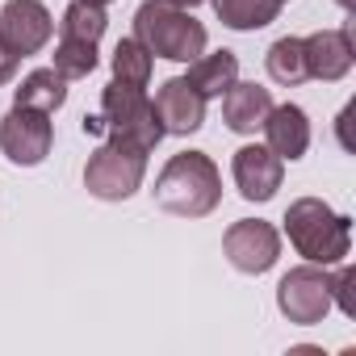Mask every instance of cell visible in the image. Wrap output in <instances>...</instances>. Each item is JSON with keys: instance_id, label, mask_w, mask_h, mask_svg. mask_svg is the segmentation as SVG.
Listing matches in <instances>:
<instances>
[{"instance_id": "19", "label": "cell", "mask_w": 356, "mask_h": 356, "mask_svg": "<svg viewBox=\"0 0 356 356\" xmlns=\"http://www.w3.org/2000/svg\"><path fill=\"white\" fill-rule=\"evenodd\" d=\"M105 30H109L105 9L84 5V0H72V5L63 9V17H59V38H76V42H92L97 47L105 38Z\"/></svg>"}, {"instance_id": "18", "label": "cell", "mask_w": 356, "mask_h": 356, "mask_svg": "<svg viewBox=\"0 0 356 356\" xmlns=\"http://www.w3.org/2000/svg\"><path fill=\"white\" fill-rule=\"evenodd\" d=\"M264 67H268V76H273L277 84H285V88L310 80V76H306V51H302V38H293V34H289V38H277V42L268 47Z\"/></svg>"}, {"instance_id": "24", "label": "cell", "mask_w": 356, "mask_h": 356, "mask_svg": "<svg viewBox=\"0 0 356 356\" xmlns=\"http://www.w3.org/2000/svg\"><path fill=\"white\" fill-rule=\"evenodd\" d=\"M172 5H181V9H197V5H206V0H172Z\"/></svg>"}, {"instance_id": "21", "label": "cell", "mask_w": 356, "mask_h": 356, "mask_svg": "<svg viewBox=\"0 0 356 356\" xmlns=\"http://www.w3.org/2000/svg\"><path fill=\"white\" fill-rule=\"evenodd\" d=\"M55 72L63 80H84L97 72V47L92 42H76V38H59L55 47Z\"/></svg>"}, {"instance_id": "10", "label": "cell", "mask_w": 356, "mask_h": 356, "mask_svg": "<svg viewBox=\"0 0 356 356\" xmlns=\"http://www.w3.org/2000/svg\"><path fill=\"white\" fill-rule=\"evenodd\" d=\"M155 113L163 134H197L206 126V97L185 80V76H172L155 88Z\"/></svg>"}, {"instance_id": "3", "label": "cell", "mask_w": 356, "mask_h": 356, "mask_svg": "<svg viewBox=\"0 0 356 356\" xmlns=\"http://www.w3.org/2000/svg\"><path fill=\"white\" fill-rule=\"evenodd\" d=\"M134 38L155 59H172V63H193L197 55H206L210 42L206 26L172 0H143L134 13Z\"/></svg>"}, {"instance_id": "5", "label": "cell", "mask_w": 356, "mask_h": 356, "mask_svg": "<svg viewBox=\"0 0 356 356\" xmlns=\"http://www.w3.org/2000/svg\"><path fill=\"white\" fill-rule=\"evenodd\" d=\"M101 126H105V138H126V143H138L143 151H155L163 138L151 97L143 88L118 84V80H109L101 92Z\"/></svg>"}, {"instance_id": "9", "label": "cell", "mask_w": 356, "mask_h": 356, "mask_svg": "<svg viewBox=\"0 0 356 356\" xmlns=\"http://www.w3.org/2000/svg\"><path fill=\"white\" fill-rule=\"evenodd\" d=\"M55 34V22L47 13L42 0H9L0 9V42H5L13 55H38Z\"/></svg>"}, {"instance_id": "8", "label": "cell", "mask_w": 356, "mask_h": 356, "mask_svg": "<svg viewBox=\"0 0 356 356\" xmlns=\"http://www.w3.org/2000/svg\"><path fill=\"white\" fill-rule=\"evenodd\" d=\"M222 252H227L231 268H239V273H248V277H260V273H268V268L277 264V256H281V235H277V227L264 222V218H239V222L227 227Z\"/></svg>"}, {"instance_id": "11", "label": "cell", "mask_w": 356, "mask_h": 356, "mask_svg": "<svg viewBox=\"0 0 356 356\" xmlns=\"http://www.w3.org/2000/svg\"><path fill=\"white\" fill-rule=\"evenodd\" d=\"M231 172H235V185H239V193L248 202H273L277 189H281V181H285V159L273 155L260 143H248V147L235 151Z\"/></svg>"}, {"instance_id": "25", "label": "cell", "mask_w": 356, "mask_h": 356, "mask_svg": "<svg viewBox=\"0 0 356 356\" xmlns=\"http://www.w3.org/2000/svg\"><path fill=\"white\" fill-rule=\"evenodd\" d=\"M84 5H97V9H105V5H113V0H84Z\"/></svg>"}, {"instance_id": "22", "label": "cell", "mask_w": 356, "mask_h": 356, "mask_svg": "<svg viewBox=\"0 0 356 356\" xmlns=\"http://www.w3.org/2000/svg\"><path fill=\"white\" fill-rule=\"evenodd\" d=\"M335 268H339V273H331V302L352 318V314H356V302H352V281H356V273H352L343 260H339Z\"/></svg>"}, {"instance_id": "26", "label": "cell", "mask_w": 356, "mask_h": 356, "mask_svg": "<svg viewBox=\"0 0 356 356\" xmlns=\"http://www.w3.org/2000/svg\"><path fill=\"white\" fill-rule=\"evenodd\" d=\"M335 5H339V9H352V5H356V0H335Z\"/></svg>"}, {"instance_id": "15", "label": "cell", "mask_w": 356, "mask_h": 356, "mask_svg": "<svg viewBox=\"0 0 356 356\" xmlns=\"http://www.w3.org/2000/svg\"><path fill=\"white\" fill-rule=\"evenodd\" d=\"M206 101L210 97H222L235 80H239V59H235V51H214V55H197L193 63H189V76H185Z\"/></svg>"}, {"instance_id": "20", "label": "cell", "mask_w": 356, "mask_h": 356, "mask_svg": "<svg viewBox=\"0 0 356 356\" xmlns=\"http://www.w3.org/2000/svg\"><path fill=\"white\" fill-rule=\"evenodd\" d=\"M151 67H155V55H151L138 38H122V42L113 47V80H118V84L147 88Z\"/></svg>"}, {"instance_id": "7", "label": "cell", "mask_w": 356, "mask_h": 356, "mask_svg": "<svg viewBox=\"0 0 356 356\" xmlns=\"http://www.w3.org/2000/svg\"><path fill=\"white\" fill-rule=\"evenodd\" d=\"M51 147H55L51 113L13 105L5 118H0V151H5L17 168H38L51 155Z\"/></svg>"}, {"instance_id": "6", "label": "cell", "mask_w": 356, "mask_h": 356, "mask_svg": "<svg viewBox=\"0 0 356 356\" xmlns=\"http://www.w3.org/2000/svg\"><path fill=\"white\" fill-rule=\"evenodd\" d=\"M331 306H335L331 302V273L323 264H298L277 285V310L298 327L323 323Z\"/></svg>"}, {"instance_id": "16", "label": "cell", "mask_w": 356, "mask_h": 356, "mask_svg": "<svg viewBox=\"0 0 356 356\" xmlns=\"http://www.w3.org/2000/svg\"><path fill=\"white\" fill-rule=\"evenodd\" d=\"M63 101H67V80L55 67H34L17 84V105H26V109L55 113V109H63Z\"/></svg>"}, {"instance_id": "14", "label": "cell", "mask_w": 356, "mask_h": 356, "mask_svg": "<svg viewBox=\"0 0 356 356\" xmlns=\"http://www.w3.org/2000/svg\"><path fill=\"white\" fill-rule=\"evenodd\" d=\"M264 147L273 151V155H281V159H302L306 155V147H310V118H306V109L302 105H273L268 109V118H264Z\"/></svg>"}, {"instance_id": "23", "label": "cell", "mask_w": 356, "mask_h": 356, "mask_svg": "<svg viewBox=\"0 0 356 356\" xmlns=\"http://www.w3.org/2000/svg\"><path fill=\"white\" fill-rule=\"evenodd\" d=\"M17 67H22V55H13L5 42H0V84H9L17 76Z\"/></svg>"}, {"instance_id": "1", "label": "cell", "mask_w": 356, "mask_h": 356, "mask_svg": "<svg viewBox=\"0 0 356 356\" xmlns=\"http://www.w3.org/2000/svg\"><path fill=\"white\" fill-rule=\"evenodd\" d=\"M222 202V172L206 151L172 155L155 181V206L176 218H206Z\"/></svg>"}, {"instance_id": "27", "label": "cell", "mask_w": 356, "mask_h": 356, "mask_svg": "<svg viewBox=\"0 0 356 356\" xmlns=\"http://www.w3.org/2000/svg\"><path fill=\"white\" fill-rule=\"evenodd\" d=\"M281 5H289V0H281Z\"/></svg>"}, {"instance_id": "12", "label": "cell", "mask_w": 356, "mask_h": 356, "mask_svg": "<svg viewBox=\"0 0 356 356\" xmlns=\"http://www.w3.org/2000/svg\"><path fill=\"white\" fill-rule=\"evenodd\" d=\"M302 51H306V76L310 80H343L356 63V51H352V34L348 30H318L310 38H302Z\"/></svg>"}, {"instance_id": "13", "label": "cell", "mask_w": 356, "mask_h": 356, "mask_svg": "<svg viewBox=\"0 0 356 356\" xmlns=\"http://www.w3.org/2000/svg\"><path fill=\"white\" fill-rule=\"evenodd\" d=\"M268 109H273V92L264 84H256V80H235L222 92V122L235 134H256L264 126Z\"/></svg>"}, {"instance_id": "4", "label": "cell", "mask_w": 356, "mask_h": 356, "mask_svg": "<svg viewBox=\"0 0 356 356\" xmlns=\"http://www.w3.org/2000/svg\"><path fill=\"white\" fill-rule=\"evenodd\" d=\"M147 155L138 143H126V138H105L88 163H84V189L97 197V202H126L138 193L143 176H147Z\"/></svg>"}, {"instance_id": "2", "label": "cell", "mask_w": 356, "mask_h": 356, "mask_svg": "<svg viewBox=\"0 0 356 356\" xmlns=\"http://www.w3.org/2000/svg\"><path fill=\"white\" fill-rule=\"evenodd\" d=\"M285 235L293 243V252L306 264H323L335 268L339 260H348L352 252V218L335 214L327 202L318 197H298L285 210Z\"/></svg>"}, {"instance_id": "17", "label": "cell", "mask_w": 356, "mask_h": 356, "mask_svg": "<svg viewBox=\"0 0 356 356\" xmlns=\"http://www.w3.org/2000/svg\"><path fill=\"white\" fill-rule=\"evenodd\" d=\"M214 13L227 30L248 34V30H264L277 22L281 0H214Z\"/></svg>"}]
</instances>
